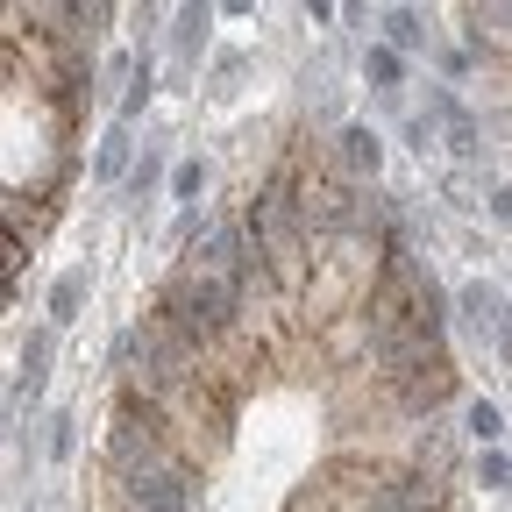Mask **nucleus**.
I'll use <instances>...</instances> for the list:
<instances>
[{"mask_svg": "<svg viewBox=\"0 0 512 512\" xmlns=\"http://www.w3.org/2000/svg\"><path fill=\"white\" fill-rule=\"evenodd\" d=\"M242 228H249L256 264H264L278 285L306 278V207L292 200V178H271L264 192H256V207L242 214Z\"/></svg>", "mask_w": 512, "mask_h": 512, "instance_id": "1", "label": "nucleus"}, {"mask_svg": "<svg viewBox=\"0 0 512 512\" xmlns=\"http://www.w3.org/2000/svg\"><path fill=\"white\" fill-rule=\"evenodd\" d=\"M235 313H242V285L221 278V271H200V264H185L164 292V320H178V328L192 342H214L235 328Z\"/></svg>", "mask_w": 512, "mask_h": 512, "instance_id": "2", "label": "nucleus"}, {"mask_svg": "<svg viewBox=\"0 0 512 512\" xmlns=\"http://www.w3.org/2000/svg\"><path fill=\"white\" fill-rule=\"evenodd\" d=\"M107 463H114L121 484L143 477V470H164V441H157V406L150 399H136V392L121 399V413L107 427Z\"/></svg>", "mask_w": 512, "mask_h": 512, "instance_id": "3", "label": "nucleus"}, {"mask_svg": "<svg viewBox=\"0 0 512 512\" xmlns=\"http://www.w3.org/2000/svg\"><path fill=\"white\" fill-rule=\"evenodd\" d=\"M456 313L470 320V335H477V342H498V335L512 328V299H505L491 278H470V285L456 292Z\"/></svg>", "mask_w": 512, "mask_h": 512, "instance_id": "4", "label": "nucleus"}, {"mask_svg": "<svg viewBox=\"0 0 512 512\" xmlns=\"http://www.w3.org/2000/svg\"><path fill=\"white\" fill-rule=\"evenodd\" d=\"M128 512H192V491H185V477L164 463V470L128 477Z\"/></svg>", "mask_w": 512, "mask_h": 512, "instance_id": "5", "label": "nucleus"}, {"mask_svg": "<svg viewBox=\"0 0 512 512\" xmlns=\"http://www.w3.org/2000/svg\"><path fill=\"white\" fill-rule=\"evenodd\" d=\"M377 164H384V136H377L370 121H349V128H342V171H349L356 185H370Z\"/></svg>", "mask_w": 512, "mask_h": 512, "instance_id": "6", "label": "nucleus"}, {"mask_svg": "<svg viewBox=\"0 0 512 512\" xmlns=\"http://www.w3.org/2000/svg\"><path fill=\"white\" fill-rule=\"evenodd\" d=\"M136 164H143V157H136V143H128V128L114 121L107 136H100V150H93V178H107V185L121 178V185H128V178H136Z\"/></svg>", "mask_w": 512, "mask_h": 512, "instance_id": "7", "label": "nucleus"}, {"mask_svg": "<svg viewBox=\"0 0 512 512\" xmlns=\"http://www.w3.org/2000/svg\"><path fill=\"white\" fill-rule=\"evenodd\" d=\"M363 79H370L377 93H399V86H406V57H399L392 43H370V50H363Z\"/></svg>", "mask_w": 512, "mask_h": 512, "instance_id": "8", "label": "nucleus"}, {"mask_svg": "<svg viewBox=\"0 0 512 512\" xmlns=\"http://www.w3.org/2000/svg\"><path fill=\"white\" fill-rule=\"evenodd\" d=\"M384 43H392L399 57L406 50H427V15L420 8H384Z\"/></svg>", "mask_w": 512, "mask_h": 512, "instance_id": "9", "label": "nucleus"}, {"mask_svg": "<svg viewBox=\"0 0 512 512\" xmlns=\"http://www.w3.org/2000/svg\"><path fill=\"white\" fill-rule=\"evenodd\" d=\"M43 377H50V335L36 328L22 342V356H15V392H43Z\"/></svg>", "mask_w": 512, "mask_h": 512, "instance_id": "10", "label": "nucleus"}, {"mask_svg": "<svg viewBox=\"0 0 512 512\" xmlns=\"http://www.w3.org/2000/svg\"><path fill=\"white\" fill-rule=\"evenodd\" d=\"M79 306H86V271H64V278L50 285V328H72Z\"/></svg>", "mask_w": 512, "mask_h": 512, "instance_id": "11", "label": "nucleus"}, {"mask_svg": "<svg viewBox=\"0 0 512 512\" xmlns=\"http://www.w3.org/2000/svg\"><path fill=\"white\" fill-rule=\"evenodd\" d=\"M441 200H448V207H484L491 192L477 185V171H470V164H456V171H441Z\"/></svg>", "mask_w": 512, "mask_h": 512, "instance_id": "12", "label": "nucleus"}, {"mask_svg": "<svg viewBox=\"0 0 512 512\" xmlns=\"http://www.w3.org/2000/svg\"><path fill=\"white\" fill-rule=\"evenodd\" d=\"M463 427H470V441H477V448H498V434H505V413H498L491 399H470Z\"/></svg>", "mask_w": 512, "mask_h": 512, "instance_id": "13", "label": "nucleus"}, {"mask_svg": "<svg viewBox=\"0 0 512 512\" xmlns=\"http://www.w3.org/2000/svg\"><path fill=\"white\" fill-rule=\"evenodd\" d=\"M207 22H214V8H178V29H171V50L192 64V50H200V36H207Z\"/></svg>", "mask_w": 512, "mask_h": 512, "instance_id": "14", "label": "nucleus"}, {"mask_svg": "<svg viewBox=\"0 0 512 512\" xmlns=\"http://www.w3.org/2000/svg\"><path fill=\"white\" fill-rule=\"evenodd\" d=\"M200 192H207V164H200V157H185V164L171 171V200H185V207H192Z\"/></svg>", "mask_w": 512, "mask_h": 512, "instance_id": "15", "label": "nucleus"}, {"mask_svg": "<svg viewBox=\"0 0 512 512\" xmlns=\"http://www.w3.org/2000/svg\"><path fill=\"white\" fill-rule=\"evenodd\" d=\"M157 178H164V157H157V150H143L136 178H128V200H150V192H157Z\"/></svg>", "mask_w": 512, "mask_h": 512, "instance_id": "16", "label": "nucleus"}, {"mask_svg": "<svg viewBox=\"0 0 512 512\" xmlns=\"http://www.w3.org/2000/svg\"><path fill=\"white\" fill-rule=\"evenodd\" d=\"M477 477H484V491H505V484H512V456L484 448V456H477Z\"/></svg>", "mask_w": 512, "mask_h": 512, "instance_id": "17", "label": "nucleus"}, {"mask_svg": "<svg viewBox=\"0 0 512 512\" xmlns=\"http://www.w3.org/2000/svg\"><path fill=\"white\" fill-rule=\"evenodd\" d=\"M235 86H242V57H235V50H228V57H221V64H214V100H228V93H235Z\"/></svg>", "mask_w": 512, "mask_h": 512, "instance_id": "18", "label": "nucleus"}, {"mask_svg": "<svg viewBox=\"0 0 512 512\" xmlns=\"http://www.w3.org/2000/svg\"><path fill=\"white\" fill-rule=\"evenodd\" d=\"M484 214L512 228V178H505V185H491V200H484Z\"/></svg>", "mask_w": 512, "mask_h": 512, "instance_id": "19", "label": "nucleus"}, {"mask_svg": "<svg viewBox=\"0 0 512 512\" xmlns=\"http://www.w3.org/2000/svg\"><path fill=\"white\" fill-rule=\"evenodd\" d=\"M50 456H57V463L72 456V420H50Z\"/></svg>", "mask_w": 512, "mask_h": 512, "instance_id": "20", "label": "nucleus"}]
</instances>
